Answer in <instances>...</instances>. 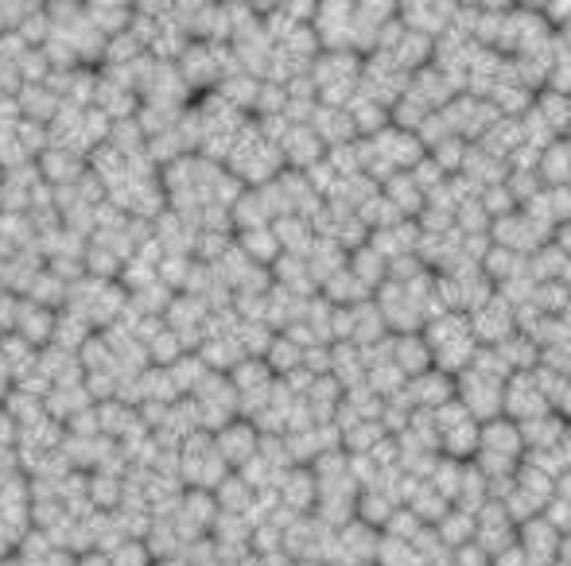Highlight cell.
Segmentation results:
<instances>
[{"mask_svg": "<svg viewBox=\"0 0 571 566\" xmlns=\"http://www.w3.org/2000/svg\"><path fill=\"white\" fill-rule=\"evenodd\" d=\"M424 342H428V354H432V369L447 373V377H459L475 354L482 346L475 342V331H470L467 315H439L424 326Z\"/></svg>", "mask_w": 571, "mask_h": 566, "instance_id": "1", "label": "cell"}, {"mask_svg": "<svg viewBox=\"0 0 571 566\" xmlns=\"http://www.w3.org/2000/svg\"><path fill=\"white\" fill-rule=\"evenodd\" d=\"M432 423H436V439H439V454L455 458V462H470L478 454V423L459 408V400L444 403V408L432 411Z\"/></svg>", "mask_w": 571, "mask_h": 566, "instance_id": "2", "label": "cell"}, {"mask_svg": "<svg viewBox=\"0 0 571 566\" xmlns=\"http://www.w3.org/2000/svg\"><path fill=\"white\" fill-rule=\"evenodd\" d=\"M405 86H408V74L401 71L385 51H373V55L362 59V82H357V90H362L370 102L393 109V105L405 97Z\"/></svg>", "mask_w": 571, "mask_h": 566, "instance_id": "3", "label": "cell"}, {"mask_svg": "<svg viewBox=\"0 0 571 566\" xmlns=\"http://www.w3.org/2000/svg\"><path fill=\"white\" fill-rule=\"evenodd\" d=\"M501 388H506L501 380H490L475 369H463L459 377H455V400H459V408L482 427L501 416Z\"/></svg>", "mask_w": 571, "mask_h": 566, "instance_id": "4", "label": "cell"}, {"mask_svg": "<svg viewBox=\"0 0 571 566\" xmlns=\"http://www.w3.org/2000/svg\"><path fill=\"white\" fill-rule=\"evenodd\" d=\"M439 117L447 120L451 136H459V140H467V144H478L494 125H498L501 113L494 109L490 102H482V97L459 94L451 105H447V109H439Z\"/></svg>", "mask_w": 571, "mask_h": 566, "instance_id": "5", "label": "cell"}, {"mask_svg": "<svg viewBox=\"0 0 571 566\" xmlns=\"http://www.w3.org/2000/svg\"><path fill=\"white\" fill-rule=\"evenodd\" d=\"M490 241L498 244V249L513 252V256L529 260L532 252H540L548 241H552V233H548V229H540L537 221L529 218V213L513 210V213H506V218L494 221V226H490Z\"/></svg>", "mask_w": 571, "mask_h": 566, "instance_id": "6", "label": "cell"}, {"mask_svg": "<svg viewBox=\"0 0 571 566\" xmlns=\"http://www.w3.org/2000/svg\"><path fill=\"white\" fill-rule=\"evenodd\" d=\"M548 411H552V403H548L544 388L537 385L532 373H517V377L506 380V388H501V416L506 419L529 423V419H540Z\"/></svg>", "mask_w": 571, "mask_h": 566, "instance_id": "7", "label": "cell"}, {"mask_svg": "<svg viewBox=\"0 0 571 566\" xmlns=\"http://www.w3.org/2000/svg\"><path fill=\"white\" fill-rule=\"evenodd\" d=\"M560 543L563 535L548 524L544 512L525 520V524H517V551H521L525 566H556L560 563Z\"/></svg>", "mask_w": 571, "mask_h": 566, "instance_id": "8", "label": "cell"}, {"mask_svg": "<svg viewBox=\"0 0 571 566\" xmlns=\"http://www.w3.org/2000/svg\"><path fill=\"white\" fill-rule=\"evenodd\" d=\"M467 323H470V331H475V342L482 349H494L498 342H506L509 334H517L513 307H509L506 300H498V295H490V300H486L482 307L470 311Z\"/></svg>", "mask_w": 571, "mask_h": 566, "instance_id": "9", "label": "cell"}, {"mask_svg": "<svg viewBox=\"0 0 571 566\" xmlns=\"http://www.w3.org/2000/svg\"><path fill=\"white\" fill-rule=\"evenodd\" d=\"M463 90L455 86L447 74H439L436 66H424V71H416V74H408V86H405V97L413 105H421L424 113H439V109H447V105L459 97Z\"/></svg>", "mask_w": 571, "mask_h": 566, "instance_id": "10", "label": "cell"}, {"mask_svg": "<svg viewBox=\"0 0 571 566\" xmlns=\"http://www.w3.org/2000/svg\"><path fill=\"white\" fill-rule=\"evenodd\" d=\"M475 543L486 551L490 558H498L501 551H509L517 543V524L506 516L498 501H490L482 512L475 516Z\"/></svg>", "mask_w": 571, "mask_h": 566, "instance_id": "11", "label": "cell"}, {"mask_svg": "<svg viewBox=\"0 0 571 566\" xmlns=\"http://www.w3.org/2000/svg\"><path fill=\"white\" fill-rule=\"evenodd\" d=\"M478 454L501 458V462H521V458H525L521 427H517L513 419H506V416L482 423V427H478Z\"/></svg>", "mask_w": 571, "mask_h": 566, "instance_id": "12", "label": "cell"}, {"mask_svg": "<svg viewBox=\"0 0 571 566\" xmlns=\"http://www.w3.org/2000/svg\"><path fill=\"white\" fill-rule=\"evenodd\" d=\"M405 400H408V408H413V411L444 408V403L455 400V377H447V373H439V369L421 373V377H413L405 385Z\"/></svg>", "mask_w": 571, "mask_h": 566, "instance_id": "13", "label": "cell"}, {"mask_svg": "<svg viewBox=\"0 0 571 566\" xmlns=\"http://www.w3.org/2000/svg\"><path fill=\"white\" fill-rule=\"evenodd\" d=\"M365 244H370V249L377 252L385 264H393V260H401V256H416L421 229H416V221H397V226L370 233V237H365Z\"/></svg>", "mask_w": 571, "mask_h": 566, "instance_id": "14", "label": "cell"}, {"mask_svg": "<svg viewBox=\"0 0 571 566\" xmlns=\"http://www.w3.org/2000/svg\"><path fill=\"white\" fill-rule=\"evenodd\" d=\"M451 17H455V4H432V0L397 9L401 24H405L408 32H416V35H428V40H439V35L451 28Z\"/></svg>", "mask_w": 571, "mask_h": 566, "instance_id": "15", "label": "cell"}, {"mask_svg": "<svg viewBox=\"0 0 571 566\" xmlns=\"http://www.w3.org/2000/svg\"><path fill=\"white\" fill-rule=\"evenodd\" d=\"M385 55H390L405 74H416V71H424V66H432V55H436V40H428V35H416V32H408V28H405V32H401V40L393 43V51H385Z\"/></svg>", "mask_w": 571, "mask_h": 566, "instance_id": "16", "label": "cell"}, {"mask_svg": "<svg viewBox=\"0 0 571 566\" xmlns=\"http://www.w3.org/2000/svg\"><path fill=\"white\" fill-rule=\"evenodd\" d=\"M393 365H397L405 380L428 373L432 369V354H428L424 334H397V338H393Z\"/></svg>", "mask_w": 571, "mask_h": 566, "instance_id": "17", "label": "cell"}, {"mask_svg": "<svg viewBox=\"0 0 571 566\" xmlns=\"http://www.w3.org/2000/svg\"><path fill=\"white\" fill-rule=\"evenodd\" d=\"M377 190H381V198H385V202H390L393 210H397L405 221H413L416 213L424 210V195H421V190H416V182L408 179L405 171H401V175H390V179L381 182Z\"/></svg>", "mask_w": 571, "mask_h": 566, "instance_id": "18", "label": "cell"}, {"mask_svg": "<svg viewBox=\"0 0 571 566\" xmlns=\"http://www.w3.org/2000/svg\"><path fill=\"white\" fill-rule=\"evenodd\" d=\"M521 427V442H525V454H548V450L560 447V434H563V419L560 416H540L529 419V423H517Z\"/></svg>", "mask_w": 571, "mask_h": 566, "instance_id": "19", "label": "cell"}, {"mask_svg": "<svg viewBox=\"0 0 571 566\" xmlns=\"http://www.w3.org/2000/svg\"><path fill=\"white\" fill-rule=\"evenodd\" d=\"M532 113L544 120L548 133H552L556 140H563V136L571 133V97H560V94H552V90H540V94L532 97Z\"/></svg>", "mask_w": 571, "mask_h": 566, "instance_id": "20", "label": "cell"}, {"mask_svg": "<svg viewBox=\"0 0 571 566\" xmlns=\"http://www.w3.org/2000/svg\"><path fill=\"white\" fill-rule=\"evenodd\" d=\"M346 272L354 275V280L362 283L365 292L373 295L381 287V283H385V272H390V264H385V260H381L377 252L370 249V244H357V249L346 256Z\"/></svg>", "mask_w": 571, "mask_h": 566, "instance_id": "21", "label": "cell"}, {"mask_svg": "<svg viewBox=\"0 0 571 566\" xmlns=\"http://www.w3.org/2000/svg\"><path fill=\"white\" fill-rule=\"evenodd\" d=\"M494 354H498V361L509 369V377H517V373H532L540 365V349L532 346L525 334H509L506 342L494 346Z\"/></svg>", "mask_w": 571, "mask_h": 566, "instance_id": "22", "label": "cell"}, {"mask_svg": "<svg viewBox=\"0 0 571 566\" xmlns=\"http://www.w3.org/2000/svg\"><path fill=\"white\" fill-rule=\"evenodd\" d=\"M537 179L544 187H568L571 182V151L563 140H552L537 159Z\"/></svg>", "mask_w": 571, "mask_h": 566, "instance_id": "23", "label": "cell"}, {"mask_svg": "<svg viewBox=\"0 0 571 566\" xmlns=\"http://www.w3.org/2000/svg\"><path fill=\"white\" fill-rule=\"evenodd\" d=\"M432 532H436L439 547L451 555L455 547H463V543L475 539V516H470V512H463V509H447V516L439 520Z\"/></svg>", "mask_w": 571, "mask_h": 566, "instance_id": "24", "label": "cell"}, {"mask_svg": "<svg viewBox=\"0 0 571 566\" xmlns=\"http://www.w3.org/2000/svg\"><path fill=\"white\" fill-rule=\"evenodd\" d=\"M467 148H470L467 140H459V136H447V140H439L436 148L428 151V159L439 167V171L447 175V179H451V175L463 171V159H467Z\"/></svg>", "mask_w": 571, "mask_h": 566, "instance_id": "25", "label": "cell"}, {"mask_svg": "<svg viewBox=\"0 0 571 566\" xmlns=\"http://www.w3.org/2000/svg\"><path fill=\"white\" fill-rule=\"evenodd\" d=\"M501 187L509 190V198H513V206H517V210H521V206H529L532 198H537L540 190H544V182L537 179V171H509Z\"/></svg>", "mask_w": 571, "mask_h": 566, "instance_id": "26", "label": "cell"}, {"mask_svg": "<svg viewBox=\"0 0 571 566\" xmlns=\"http://www.w3.org/2000/svg\"><path fill=\"white\" fill-rule=\"evenodd\" d=\"M421 532H424V524L408 509H393V516L385 520V527H381L385 539H401V543H416V535Z\"/></svg>", "mask_w": 571, "mask_h": 566, "instance_id": "27", "label": "cell"}, {"mask_svg": "<svg viewBox=\"0 0 571 566\" xmlns=\"http://www.w3.org/2000/svg\"><path fill=\"white\" fill-rule=\"evenodd\" d=\"M544 90H552V94H560V97H571V48H563V43L552 59V71H548Z\"/></svg>", "mask_w": 571, "mask_h": 566, "instance_id": "28", "label": "cell"}, {"mask_svg": "<svg viewBox=\"0 0 571 566\" xmlns=\"http://www.w3.org/2000/svg\"><path fill=\"white\" fill-rule=\"evenodd\" d=\"M405 175H408V179H413V182H416V190H421V195H424V198H428V195H432V190H436V187H439V182H444V179H447V175H444V171H439V167H436V164H432V159H428V156H424V159H421V164H416V167H413V171H405Z\"/></svg>", "mask_w": 571, "mask_h": 566, "instance_id": "29", "label": "cell"}, {"mask_svg": "<svg viewBox=\"0 0 571 566\" xmlns=\"http://www.w3.org/2000/svg\"><path fill=\"white\" fill-rule=\"evenodd\" d=\"M447 558H451V566H494V558L486 555V551L478 547L475 539H470V543H463V547H455Z\"/></svg>", "mask_w": 571, "mask_h": 566, "instance_id": "30", "label": "cell"}, {"mask_svg": "<svg viewBox=\"0 0 571 566\" xmlns=\"http://www.w3.org/2000/svg\"><path fill=\"white\" fill-rule=\"evenodd\" d=\"M552 416H560L563 423H571V377H563L552 392Z\"/></svg>", "mask_w": 571, "mask_h": 566, "instance_id": "31", "label": "cell"}, {"mask_svg": "<svg viewBox=\"0 0 571 566\" xmlns=\"http://www.w3.org/2000/svg\"><path fill=\"white\" fill-rule=\"evenodd\" d=\"M552 501H571V470H563L560 478L552 481Z\"/></svg>", "mask_w": 571, "mask_h": 566, "instance_id": "32", "label": "cell"}, {"mask_svg": "<svg viewBox=\"0 0 571 566\" xmlns=\"http://www.w3.org/2000/svg\"><path fill=\"white\" fill-rule=\"evenodd\" d=\"M552 244L563 252V256L571 260V221H568V226H560V229H556V233H552Z\"/></svg>", "mask_w": 571, "mask_h": 566, "instance_id": "33", "label": "cell"}, {"mask_svg": "<svg viewBox=\"0 0 571 566\" xmlns=\"http://www.w3.org/2000/svg\"><path fill=\"white\" fill-rule=\"evenodd\" d=\"M556 454H560L563 465L571 470V423H563V434H560V447H556Z\"/></svg>", "mask_w": 571, "mask_h": 566, "instance_id": "34", "label": "cell"}, {"mask_svg": "<svg viewBox=\"0 0 571 566\" xmlns=\"http://www.w3.org/2000/svg\"><path fill=\"white\" fill-rule=\"evenodd\" d=\"M560 558H563V563H571V535H563V543H560Z\"/></svg>", "mask_w": 571, "mask_h": 566, "instance_id": "35", "label": "cell"}, {"mask_svg": "<svg viewBox=\"0 0 571 566\" xmlns=\"http://www.w3.org/2000/svg\"><path fill=\"white\" fill-rule=\"evenodd\" d=\"M436 566H451V558H444V563H436Z\"/></svg>", "mask_w": 571, "mask_h": 566, "instance_id": "36", "label": "cell"}]
</instances>
